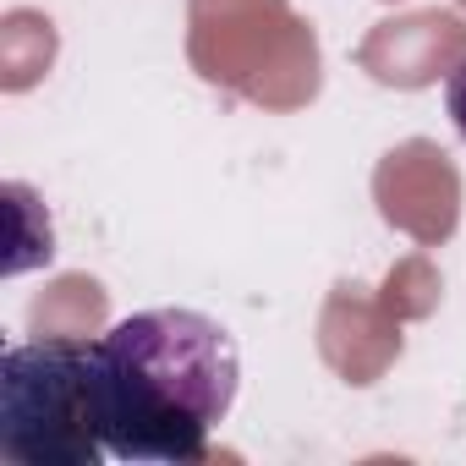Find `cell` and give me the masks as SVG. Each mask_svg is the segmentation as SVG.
I'll return each instance as SVG.
<instances>
[{
    "label": "cell",
    "instance_id": "3957f363",
    "mask_svg": "<svg viewBox=\"0 0 466 466\" xmlns=\"http://www.w3.org/2000/svg\"><path fill=\"white\" fill-rule=\"evenodd\" d=\"M444 110H450V121H455V132L466 137V61L444 77Z\"/></svg>",
    "mask_w": 466,
    "mask_h": 466
},
{
    "label": "cell",
    "instance_id": "7a4b0ae2",
    "mask_svg": "<svg viewBox=\"0 0 466 466\" xmlns=\"http://www.w3.org/2000/svg\"><path fill=\"white\" fill-rule=\"evenodd\" d=\"M0 455L17 466H99L94 351L77 340H28L0 357Z\"/></svg>",
    "mask_w": 466,
    "mask_h": 466
},
{
    "label": "cell",
    "instance_id": "6da1fadb",
    "mask_svg": "<svg viewBox=\"0 0 466 466\" xmlns=\"http://www.w3.org/2000/svg\"><path fill=\"white\" fill-rule=\"evenodd\" d=\"M94 417L105 455L192 466L237 406L242 357L230 329L198 308H148L94 346Z\"/></svg>",
    "mask_w": 466,
    "mask_h": 466
}]
</instances>
